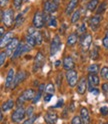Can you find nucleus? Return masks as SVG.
<instances>
[{
  "label": "nucleus",
  "instance_id": "f257e3e1",
  "mask_svg": "<svg viewBox=\"0 0 108 124\" xmlns=\"http://www.w3.org/2000/svg\"><path fill=\"white\" fill-rule=\"evenodd\" d=\"M1 19L3 24L7 27H10L14 22V11L13 9H7L1 12Z\"/></svg>",
  "mask_w": 108,
  "mask_h": 124
},
{
  "label": "nucleus",
  "instance_id": "f03ea898",
  "mask_svg": "<svg viewBox=\"0 0 108 124\" xmlns=\"http://www.w3.org/2000/svg\"><path fill=\"white\" fill-rule=\"evenodd\" d=\"M35 97V91L33 89H26L24 92L22 93V95H20L17 99V105L20 107L22 104L27 100H31Z\"/></svg>",
  "mask_w": 108,
  "mask_h": 124
},
{
  "label": "nucleus",
  "instance_id": "7ed1b4c3",
  "mask_svg": "<svg viewBox=\"0 0 108 124\" xmlns=\"http://www.w3.org/2000/svg\"><path fill=\"white\" fill-rule=\"evenodd\" d=\"M61 47V40H60V37L59 36H54L53 39H52V42H51V45H50V55L51 56H54L55 54L59 51Z\"/></svg>",
  "mask_w": 108,
  "mask_h": 124
},
{
  "label": "nucleus",
  "instance_id": "20e7f679",
  "mask_svg": "<svg viewBox=\"0 0 108 124\" xmlns=\"http://www.w3.org/2000/svg\"><path fill=\"white\" fill-rule=\"evenodd\" d=\"M45 61V57L42 54V52H38L35 56L34 59V63H33V72H37L39 69L43 66Z\"/></svg>",
  "mask_w": 108,
  "mask_h": 124
},
{
  "label": "nucleus",
  "instance_id": "39448f33",
  "mask_svg": "<svg viewBox=\"0 0 108 124\" xmlns=\"http://www.w3.org/2000/svg\"><path fill=\"white\" fill-rule=\"evenodd\" d=\"M32 48L30 47L29 45H27L26 43H19V45H18V47H17V49L15 50V52H14V54L12 55V59L14 58H18L20 55H22L23 53H25V52H27V51H29V50H31Z\"/></svg>",
  "mask_w": 108,
  "mask_h": 124
},
{
  "label": "nucleus",
  "instance_id": "423d86ee",
  "mask_svg": "<svg viewBox=\"0 0 108 124\" xmlns=\"http://www.w3.org/2000/svg\"><path fill=\"white\" fill-rule=\"evenodd\" d=\"M66 79L70 87H74L77 84V80H78V75L75 70H69L66 72Z\"/></svg>",
  "mask_w": 108,
  "mask_h": 124
},
{
  "label": "nucleus",
  "instance_id": "0eeeda50",
  "mask_svg": "<svg viewBox=\"0 0 108 124\" xmlns=\"http://www.w3.org/2000/svg\"><path fill=\"white\" fill-rule=\"evenodd\" d=\"M25 114H26V111H25L24 108H23L22 106L18 107V109H16L13 112V114L11 116V119H12L13 122H20L23 118L25 117Z\"/></svg>",
  "mask_w": 108,
  "mask_h": 124
},
{
  "label": "nucleus",
  "instance_id": "6e6552de",
  "mask_svg": "<svg viewBox=\"0 0 108 124\" xmlns=\"http://www.w3.org/2000/svg\"><path fill=\"white\" fill-rule=\"evenodd\" d=\"M33 25L35 28L39 29L44 25V16L41 11H36L33 17Z\"/></svg>",
  "mask_w": 108,
  "mask_h": 124
},
{
  "label": "nucleus",
  "instance_id": "1a4fd4ad",
  "mask_svg": "<svg viewBox=\"0 0 108 124\" xmlns=\"http://www.w3.org/2000/svg\"><path fill=\"white\" fill-rule=\"evenodd\" d=\"M18 45H19V40L17 39V38H14V39H13V40L8 44V45L6 46L5 52H6L7 55H9V56H11V57H12V55L14 54L15 50L17 49Z\"/></svg>",
  "mask_w": 108,
  "mask_h": 124
},
{
  "label": "nucleus",
  "instance_id": "9d476101",
  "mask_svg": "<svg viewBox=\"0 0 108 124\" xmlns=\"http://www.w3.org/2000/svg\"><path fill=\"white\" fill-rule=\"evenodd\" d=\"M101 20H102V17H101V15H99V14H96L94 15L93 17H92L89 21V25H90V28L91 30H93V31H96L99 26H100V23H101Z\"/></svg>",
  "mask_w": 108,
  "mask_h": 124
},
{
  "label": "nucleus",
  "instance_id": "9b49d317",
  "mask_svg": "<svg viewBox=\"0 0 108 124\" xmlns=\"http://www.w3.org/2000/svg\"><path fill=\"white\" fill-rule=\"evenodd\" d=\"M14 34H13V32H7V33H5L2 37H1V40H0V46L3 48V47H5V46H7L8 45L13 39H14Z\"/></svg>",
  "mask_w": 108,
  "mask_h": 124
},
{
  "label": "nucleus",
  "instance_id": "f8f14e48",
  "mask_svg": "<svg viewBox=\"0 0 108 124\" xmlns=\"http://www.w3.org/2000/svg\"><path fill=\"white\" fill-rule=\"evenodd\" d=\"M27 33H31L34 38H35V41H36V45H41L42 44V41H43V37H42V34L40 31H38L36 29H33V28H29Z\"/></svg>",
  "mask_w": 108,
  "mask_h": 124
},
{
  "label": "nucleus",
  "instance_id": "ddd939ff",
  "mask_svg": "<svg viewBox=\"0 0 108 124\" xmlns=\"http://www.w3.org/2000/svg\"><path fill=\"white\" fill-rule=\"evenodd\" d=\"M15 71H14V69L11 68L9 69V71H8V74H7V77H6V81H5V87L6 88H9L11 85H13L14 83V80H15Z\"/></svg>",
  "mask_w": 108,
  "mask_h": 124
},
{
  "label": "nucleus",
  "instance_id": "4468645a",
  "mask_svg": "<svg viewBox=\"0 0 108 124\" xmlns=\"http://www.w3.org/2000/svg\"><path fill=\"white\" fill-rule=\"evenodd\" d=\"M57 114H56V112L55 111H48L47 113L45 114V117H44V119H45V121L47 122L48 124H55L56 123V121H57Z\"/></svg>",
  "mask_w": 108,
  "mask_h": 124
},
{
  "label": "nucleus",
  "instance_id": "2eb2a0df",
  "mask_svg": "<svg viewBox=\"0 0 108 124\" xmlns=\"http://www.w3.org/2000/svg\"><path fill=\"white\" fill-rule=\"evenodd\" d=\"M92 43V37L91 34H86L85 36L83 37V39L81 41V47L83 51H87L90 47V45Z\"/></svg>",
  "mask_w": 108,
  "mask_h": 124
},
{
  "label": "nucleus",
  "instance_id": "dca6fc26",
  "mask_svg": "<svg viewBox=\"0 0 108 124\" xmlns=\"http://www.w3.org/2000/svg\"><path fill=\"white\" fill-rule=\"evenodd\" d=\"M63 67H64L65 70H67V71L73 70L74 67H75V63H74V60L72 59V57L66 56L63 59Z\"/></svg>",
  "mask_w": 108,
  "mask_h": 124
},
{
  "label": "nucleus",
  "instance_id": "f3484780",
  "mask_svg": "<svg viewBox=\"0 0 108 124\" xmlns=\"http://www.w3.org/2000/svg\"><path fill=\"white\" fill-rule=\"evenodd\" d=\"M80 117H81V120H82L83 124H89L90 123V116H89L88 109L86 107H82L81 108Z\"/></svg>",
  "mask_w": 108,
  "mask_h": 124
},
{
  "label": "nucleus",
  "instance_id": "a211bd4d",
  "mask_svg": "<svg viewBox=\"0 0 108 124\" xmlns=\"http://www.w3.org/2000/svg\"><path fill=\"white\" fill-rule=\"evenodd\" d=\"M86 87H87V81L85 78H81L80 81L78 82L77 84V92L79 93V94H84L86 91Z\"/></svg>",
  "mask_w": 108,
  "mask_h": 124
},
{
  "label": "nucleus",
  "instance_id": "6ab92c4d",
  "mask_svg": "<svg viewBox=\"0 0 108 124\" xmlns=\"http://www.w3.org/2000/svg\"><path fill=\"white\" fill-rule=\"evenodd\" d=\"M88 84L90 87H96L97 85H99V77L96 74L90 73L88 75Z\"/></svg>",
  "mask_w": 108,
  "mask_h": 124
},
{
  "label": "nucleus",
  "instance_id": "aec40b11",
  "mask_svg": "<svg viewBox=\"0 0 108 124\" xmlns=\"http://www.w3.org/2000/svg\"><path fill=\"white\" fill-rule=\"evenodd\" d=\"M25 77H26L25 71H23V70H22V71H19V72L16 74V76H15V80H14V83H13V88H15L20 82H22L23 80H24Z\"/></svg>",
  "mask_w": 108,
  "mask_h": 124
},
{
  "label": "nucleus",
  "instance_id": "412c9836",
  "mask_svg": "<svg viewBox=\"0 0 108 124\" xmlns=\"http://www.w3.org/2000/svg\"><path fill=\"white\" fill-rule=\"evenodd\" d=\"M77 3H78V0H70V1H69V3H68V5L66 6L65 14H66V15L71 14L72 11L75 9V7H76Z\"/></svg>",
  "mask_w": 108,
  "mask_h": 124
},
{
  "label": "nucleus",
  "instance_id": "4be33fe9",
  "mask_svg": "<svg viewBox=\"0 0 108 124\" xmlns=\"http://www.w3.org/2000/svg\"><path fill=\"white\" fill-rule=\"evenodd\" d=\"M46 87H45V84H40L39 85V90H38V92H37V94L35 95V97L32 99L33 100V104H36V103H38L39 102V100H40V97H41V95H42V92H43V90L45 89Z\"/></svg>",
  "mask_w": 108,
  "mask_h": 124
},
{
  "label": "nucleus",
  "instance_id": "5701e85b",
  "mask_svg": "<svg viewBox=\"0 0 108 124\" xmlns=\"http://www.w3.org/2000/svg\"><path fill=\"white\" fill-rule=\"evenodd\" d=\"M25 40H26V44H27V45H29L31 48H33L34 46L36 45L35 38H34V36H33L31 33H27L26 38H25Z\"/></svg>",
  "mask_w": 108,
  "mask_h": 124
},
{
  "label": "nucleus",
  "instance_id": "b1692460",
  "mask_svg": "<svg viewBox=\"0 0 108 124\" xmlns=\"http://www.w3.org/2000/svg\"><path fill=\"white\" fill-rule=\"evenodd\" d=\"M77 38H78V35L77 33H72L68 36L67 38V46H73L75 45V43L77 42Z\"/></svg>",
  "mask_w": 108,
  "mask_h": 124
},
{
  "label": "nucleus",
  "instance_id": "393cba45",
  "mask_svg": "<svg viewBox=\"0 0 108 124\" xmlns=\"http://www.w3.org/2000/svg\"><path fill=\"white\" fill-rule=\"evenodd\" d=\"M14 106V101L12 99H9L7 100V101L2 105V111H8L10 109H12Z\"/></svg>",
  "mask_w": 108,
  "mask_h": 124
},
{
  "label": "nucleus",
  "instance_id": "a878e982",
  "mask_svg": "<svg viewBox=\"0 0 108 124\" xmlns=\"http://www.w3.org/2000/svg\"><path fill=\"white\" fill-rule=\"evenodd\" d=\"M98 6V0H90L87 4V8L90 11H94Z\"/></svg>",
  "mask_w": 108,
  "mask_h": 124
},
{
  "label": "nucleus",
  "instance_id": "bb28decb",
  "mask_svg": "<svg viewBox=\"0 0 108 124\" xmlns=\"http://www.w3.org/2000/svg\"><path fill=\"white\" fill-rule=\"evenodd\" d=\"M90 57H91V59H93V60H96L99 57V48H98V46H96V45L93 46V49H92V51H91Z\"/></svg>",
  "mask_w": 108,
  "mask_h": 124
},
{
  "label": "nucleus",
  "instance_id": "cd10ccee",
  "mask_svg": "<svg viewBox=\"0 0 108 124\" xmlns=\"http://www.w3.org/2000/svg\"><path fill=\"white\" fill-rule=\"evenodd\" d=\"M50 6H51V13L55 12L58 9L59 0H50Z\"/></svg>",
  "mask_w": 108,
  "mask_h": 124
},
{
  "label": "nucleus",
  "instance_id": "c85d7f7f",
  "mask_svg": "<svg viewBox=\"0 0 108 124\" xmlns=\"http://www.w3.org/2000/svg\"><path fill=\"white\" fill-rule=\"evenodd\" d=\"M80 15H81V13H80V10H76L73 14H72V17H71V22L72 23H76L77 21H78L79 19H80Z\"/></svg>",
  "mask_w": 108,
  "mask_h": 124
},
{
  "label": "nucleus",
  "instance_id": "c756f323",
  "mask_svg": "<svg viewBox=\"0 0 108 124\" xmlns=\"http://www.w3.org/2000/svg\"><path fill=\"white\" fill-rule=\"evenodd\" d=\"M98 69H99V65L98 64H92L88 67V71L92 74H96L98 72Z\"/></svg>",
  "mask_w": 108,
  "mask_h": 124
},
{
  "label": "nucleus",
  "instance_id": "7c9ffc66",
  "mask_svg": "<svg viewBox=\"0 0 108 124\" xmlns=\"http://www.w3.org/2000/svg\"><path fill=\"white\" fill-rule=\"evenodd\" d=\"M54 91H55V88H54V85L53 84H48L47 86H46V88H45V92L47 93V94H51V95H53L54 94Z\"/></svg>",
  "mask_w": 108,
  "mask_h": 124
},
{
  "label": "nucleus",
  "instance_id": "2f4dec72",
  "mask_svg": "<svg viewBox=\"0 0 108 124\" xmlns=\"http://www.w3.org/2000/svg\"><path fill=\"white\" fill-rule=\"evenodd\" d=\"M23 21H24V17H23L22 14H19L18 16H17V18H16V20H15V26L19 27L22 24V23H23Z\"/></svg>",
  "mask_w": 108,
  "mask_h": 124
},
{
  "label": "nucleus",
  "instance_id": "473e14b6",
  "mask_svg": "<svg viewBox=\"0 0 108 124\" xmlns=\"http://www.w3.org/2000/svg\"><path fill=\"white\" fill-rule=\"evenodd\" d=\"M100 73H101V76L103 77L105 80H108V67H107V66L102 67V69H101V71H100Z\"/></svg>",
  "mask_w": 108,
  "mask_h": 124
},
{
  "label": "nucleus",
  "instance_id": "72a5a7b5",
  "mask_svg": "<svg viewBox=\"0 0 108 124\" xmlns=\"http://www.w3.org/2000/svg\"><path fill=\"white\" fill-rule=\"evenodd\" d=\"M71 124H83V122L81 120V117H79V116H74L72 118Z\"/></svg>",
  "mask_w": 108,
  "mask_h": 124
},
{
  "label": "nucleus",
  "instance_id": "f704fd0d",
  "mask_svg": "<svg viewBox=\"0 0 108 124\" xmlns=\"http://www.w3.org/2000/svg\"><path fill=\"white\" fill-rule=\"evenodd\" d=\"M6 56H7L6 52L2 51L1 53H0V64H1V65L4 64V61H5V59H6Z\"/></svg>",
  "mask_w": 108,
  "mask_h": 124
},
{
  "label": "nucleus",
  "instance_id": "c9c22d12",
  "mask_svg": "<svg viewBox=\"0 0 108 124\" xmlns=\"http://www.w3.org/2000/svg\"><path fill=\"white\" fill-rule=\"evenodd\" d=\"M22 1H23V0H13L15 9H20V7H21V4H22Z\"/></svg>",
  "mask_w": 108,
  "mask_h": 124
},
{
  "label": "nucleus",
  "instance_id": "e433bc0d",
  "mask_svg": "<svg viewBox=\"0 0 108 124\" xmlns=\"http://www.w3.org/2000/svg\"><path fill=\"white\" fill-rule=\"evenodd\" d=\"M103 46L106 48V49H108V32L105 34V36H104V38H103Z\"/></svg>",
  "mask_w": 108,
  "mask_h": 124
},
{
  "label": "nucleus",
  "instance_id": "4c0bfd02",
  "mask_svg": "<svg viewBox=\"0 0 108 124\" xmlns=\"http://www.w3.org/2000/svg\"><path fill=\"white\" fill-rule=\"evenodd\" d=\"M35 119H36L35 116H32V117H29L26 121L23 122V124H33V122L35 121Z\"/></svg>",
  "mask_w": 108,
  "mask_h": 124
},
{
  "label": "nucleus",
  "instance_id": "58836bf2",
  "mask_svg": "<svg viewBox=\"0 0 108 124\" xmlns=\"http://www.w3.org/2000/svg\"><path fill=\"white\" fill-rule=\"evenodd\" d=\"M32 113H33V107L32 106H30L27 108V110H26V115H27V117H32Z\"/></svg>",
  "mask_w": 108,
  "mask_h": 124
},
{
  "label": "nucleus",
  "instance_id": "ea45409f",
  "mask_svg": "<svg viewBox=\"0 0 108 124\" xmlns=\"http://www.w3.org/2000/svg\"><path fill=\"white\" fill-rule=\"evenodd\" d=\"M85 31H86V25L84 24V23H82L78 28V33H84Z\"/></svg>",
  "mask_w": 108,
  "mask_h": 124
},
{
  "label": "nucleus",
  "instance_id": "a19ab883",
  "mask_svg": "<svg viewBox=\"0 0 108 124\" xmlns=\"http://www.w3.org/2000/svg\"><path fill=\"white\" fill-rule=\"evenodd\" d=\"M105 7H106V4H105V3H102V4H101V6H100V7H99V9L97 10V14H99V15H100V14H101V13H102V12L104 11V9H105Z\"/></svg>",
  "mask_w": 108,
  "mask_h": 124
},
{
  "label": "nucleus",
  "instance_id": "79ce46f5",
  "mask_svg": "<svg viewBox=\"0 0 108 124\" xmlns=\"http://www.w3.org/2000/svg\"><path fill=\"white\" fill-rule=\"evenodd\" d=\"M100 112H101V114H103V115H106V114L108 113V107H106V106L101 107V109H100Z\"/></svg>",
  "mask_w": 108,
  "mask_h": 124
},
{
  "label": "nucleus",
  "instance_id": "37998d69",
  "mask_svg": "<svg viewBox=\"0 0 108 124\" xmlns=\"http://www.w3.org/2000/svg\"><path fill=\"white\" fill-rule=\"evenodd\" d=\"M52 96H53V95H51V94H47V93H45L44 101H45V102H49V101H50V99L52 98Z\"/></svg>",
  "mask_w": 108,
  "mask_h": 124
},
{
  "label": "nucleus",
  "instance_id": "c03bdc74",
  "mask_svg": "<svg viewBox=\"0 0 108 124\" xmlns=\"http://www.w3.org/2000/svg\"><path fill=\"white\" fill-rule=\"evenodd\" d=\"M90 92L92 93V94H94V95H98L99 94V89H97V88H92V87H90Z\"/></svg>",
  "mask_w": 108,
  "mask_h": 124
},
{
  "label": "nucleus",
  "instance_id": "a18cd8bd",
  "mask_svg": "<svg viewBox=\"0 0 108 124\" xmlns=\"http://www.w3.org/2000/svg\"><path fill=\"white\" fill-rule=\"evenodd\" d=\"M102 89H103V91L108 92V83H104V84L102 85Z\"/></svg>",
  "mask_w": 108,
  "mask_h": 124
},
{
  "label": "nucleus",
  "instance_id": "49530a36",
  "mask_svg": "<svg viewBox=\"0 0 108 124\" xmlns=\"http://www.w3.org/2000/svg\"><path fill=\"white\" fill-rule=\"evenodd\" d=\"M7 3H8V0H0V4H1V7H4Z\"/></svg>",
  "mask_w": 108,
  "mask_h": 124
},
{
  "label": "nucleus",
  "instance_id": "de8ad7c7",
  "mask_svg": "<svg viewBox=\"0 0 108 124\" xmlns=\"http://www.w3.org/2000/svg\"><path fill=\"white\" fill-rule=\"evenodd\" d=\"M62 105H63V100L61 99V100H58V103H57V105L55 107H60V106H62Z\"/></svg>",
  "mask_w": 108,
  "mask_h": 124
},
{
  "label": "nucleus",
  "instance_id": "09e8293b",
  "mask_svg": "<svg viewBox=\"0 0 108 124\" xmlns=\"http://www.w3.org/2000/svg\"><path fill=\"white\" fill-rule=\"evenodd\" d=\"M0 32H1V37H2V36L4 35V34H3V32H4V28H3V27L0 28Z\"/></svg>",
  "mask_w": 108,
  "mask_h": 124
},
{
  "label": "nucleus",
  "instance_id": "8fccbe9b",
  "mask_svg": "<svg viewBox=\"0 0 108 124\" xmlns=\"http://www.w3.org/2000/svg\"><path fill=\"white\" fill-rule=\"evenodd\" d=\"M59 63H60V62H59V61H57L56 63H55V65H56V66H58V65H59Z\"/></svg>",
  "mask_w": 108,
  "mask_h": 124
},
{
  "label": "nucleus",
  "instance_id": "3c124183",
  "mask_svg": "<svg viewBox=\"0 0 108 124\" xmlns=\"http://www.w3.org/2000/svg\"><path fill=\"white\" fill-rule=\"evenodd\" d=\"M25 1H28V0H25Z\"/></svg>",
  "mask_w": 108,
  "mask_h": 124
}]
</instances>
